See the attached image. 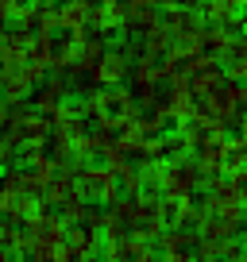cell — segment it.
I'll list each match as a JSON object with an SVG mask.
<instances>
[{"mask_svg":"<svg viewBox=\"0 0 247 262\" xmlns=\"http://www.w3.org/2000/svg\"><path fill=\"white\" fill-rule=\"evenodd\" d=\"M193 243H197V231H181V228H174V231H162V235H158V254L174 258V254H186Z\"/></svg>","mask_w":247,"mask_h":262,"instance_id":"obj_5","label":"cell"},{"mask_svg":"<svg viewBox=\"0 0 247 262\" xmlns=\"http://www.w3.org/2000/svg\"><path fill=\"white\" fill-rule=\"evenodd\" d=\"M220 170L224 173H239V170H247V143L239 139H224V158H220Z\"/></svg>","mask_w":247,"mask_h":262,"instance_id":"obj_6","label":"cell"},{"mask_svg":"<svg viewBox=\"0 0 247 262\" xmlns=\"http://www.w3.org/2000/svg\"><path fill=\"white\" fill-rule=\"evenodd\" d=\"M93 4L74 0V4H58V31H89Z\"/></svg>","mask_w":247,"mask_h":262,"instance_id":"obj_4","label":"cell"},{"mask_svg":"<svg viewBox=\"0 0 247 262\" xmlns=\"http://www.w3.org/2000/svg\"><path fill=\"white\" fill-rule=\"evenodd\" d=\"M89 77H93V85H100V89H123V81L132 77V54L123 47L105 50V58L93 66Z\"/></svg>","mask_w":247,"mask_h":262,"instance_id":"obj_1","label":"cell"},{"mask_svg":"<svg viewBox=\"0 0 247 262\" xmlns=\"http://www.w3.org/2000/svg\"><path fill=\"white\" fill-rule=\"evenodd\" d=\"M243 247H247V243H243ZM243 254H247V251H243Z\"/></svg>","mask_w":247,"mask_h":262,"instance_id":"obj_7","label":"cell"},{"mask_svg":"<svg viewBox=\"0 0 247 262\" xmlns=\"http://www.w3.org/2000/svg\"><path fill=\"white\" fill-rule=\"evenodd\" d=\"M43 85H47V70L27 62L24 70H16V74L4 77V85H0V97H4V104H19V100H27L31 93H39Z\"/></svg>","mask_w":247,"mask_h":262,"instance_id":"obj_2","label":"cell"},{"mask_svg":"<svg viewBox=\"0 0 247 262\" xmlns=\"http://www.w3.org/2000/svg\"><path fill=\"white\" fill-rule=\"evenodd\" d=\"M201 185V170L193 158H178V162H166L162 173V196H193V189Z\"/></svg>","mask_w":247,"mask_h":262,"instance_id":"obj_3","label":"cell"}]
</instances>
